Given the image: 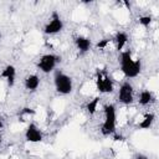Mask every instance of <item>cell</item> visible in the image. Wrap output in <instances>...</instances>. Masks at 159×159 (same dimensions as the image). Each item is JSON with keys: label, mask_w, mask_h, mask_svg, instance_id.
<instances>
[{"label": "cell", "mask_w": 159, "mask_h": 159, "mask_svg": "<svg viewBox=\"0 0 159 159\" xmlns=\"http://www.w3.org/2000/svg\"><path fill=\"white\" fill-rule=\"evenodd\" d=\"M120 71L125 77L133 78L140 73V60H133L130 51H123L120 55Z\"/></svg>", "instance_id": "6da1fadb"}, {"label": "cell", "mask_w": 159, "mask_h": 159, "mask_svg": "<svg viewBox=\"0 0 159 159\" xmlns=\"http://www.w3.org/2000/svg\"><path fill=\"white\" fill-rule=\"evenodd\" d=\"M101 132L103 135H111L116 132V107L113 104L104 107V122Z\"/></svg>", "instance_id": "7a4b0ae2"}, {"label": "cell", "mask_w": 159, "mask_h": 159, "mask_svg": "<svg viewBox=\"0 0 159 159\" xmlns=\"http://www.w3.org/2000/svg\"><path fill=\"white\" fill-rule=\"evenodd\" d=\"M55 87L60 94H68L72 92V80L62 72H56L55 75Z\"/></svg>", "instance_id": "3957f363"}, {"label": "cell", "mask_w": 159, "mask_h": 159, "mask_svg": "<svg viewBox=\"0 0 159 159\" xmlns=\"http://www.w3.org/2000/svg\"><path fill=\"white\" fill-rule=\"evenodd\" d=\"M96 84H97L98 91L102 92V93H111V92H113L112 78L107 75L106 71H97Z\"/></svg>", "instance_id": "277c9868"}, {"label": "cell", "mask_w": 159, "mask_h": 159, "mask_svg": "<svg viewBox=\"0 0 159 159\" xmlns=\"http://www.w3.org/2000/svg\"><path fill=\"white\" fill-rule=\"evenodd\" d=\"M60 61H61V58H60L58 56L52 55V53H47V55L41 56V58H40V61H39L37 66H39V68H40L42 72L50 73L51 71H53V68L56 67L57 62H60Z\"/></svg>", "instance_id": "5b68a950"}, {"label": "cell", "mask_w": 159, "mask_h": 159, "mask_svg": "<svg viewBox=\"0 0 159 159\" xmlns=\"http://www.w3.org/2000/svg\"><path fill=\"white\" fill-rule=\"evenodd\" d=\"M118 99L120 103L123 104H130L134 99V96H133V87L129 82H124L120 88H119V92H118Z\"/></svg>", "instance_id": "8992f818"}, {"label": "cell", "mask_w": 159, "mask_h": 159, "mask_svg": "<svg viewBox=\"0 0 159 159\" xmlns=\"http://www.w3.org/2000/svg\"><path fill=\"white\" fill-rule=\"evenodd\" d=\"M62 27H63L62 20L60 19V16H58L57 12H53L51 21L45 26L43 32H45L46 35H55V34H58V32L62 30Z\"/></svg>", "instance_id": "52a82bcc"}, {"label": "cell", "mask_w": 159, "mask_h": 159, "mask_svg": "<svg viewBox=\"0 0 159 159\" xmlns=\"http://www.w3.org/2000/svg\"><path fill=\"white\" fill-rule=\"evenodd\" d=\"M25 138L30 143H39L42 140V133L40 132V129L37 128V125L35 123H30L26 129Z\"/></svg>", "instance_id": "ba28073f"}, {"label": "cell", "mask_w": 159, "mask_h": 159, "mask_svg": "<svg viewBox=\"0 0 159 159\" xmlns=\"http://www.w3.org/2000/svg\"><path fill=\"white\" fill-rule=\"evenodd\" d=\"M2 78H5L6 80V82H7V84L9 86H14V82H15V76H16V70H15V67L14 66H11V65H9V66H6L4 70H2V72H1V75H0Z\"/></svg>", "instance_id": "9c48e42d"}, {"label": "cell", "mask_w": 159, "mask_h": 159, "mask_svg": "<svg viewBox=\"0 0 159 159\" xmlns=\"http://www.w3.org/2000/svg\"><path fill=\"white\" fill-rule=\"evenodd\" d=\"M39 84H40V78H39V76H36V75H30V76H27V77L25 78V87H26V89H29V91H35V89H37Z\"/></svg>", "instance_id": "30bf717a"}, {"label": "cell", "mask_w": 159, "mask_h": 159, "mask_svg": "<svg viewBox=\"0 0 159 159\" xmlns=\"http://www.w3.org/2000/svg\"><path fill=\"white\" fill-rule=\"evenodd\" d=\"M75 42H76L77 48H78L80 51H82V52L88 51L89 47H91V40H89L88 37H84V36H78V37H76Z\"/></svg>", "instance_id": "8fae6325"}, {"label": "cell", "mask_w": 159, "mask_h": 159, "mask_svg": "<svg viewBox=\"0 0 159 159\" xmlns=\"http://www.w3.org/2000/svg\"><path fill=\"white\" fill-rule=\"evenodd\" d=\"M127 40H128L127 34L120 32V31L116 34L114 42H116V46H117V50H118V51H122V50H123V47H124L125 43H127Z\"/></svg>", "instance_id": "7c38bea8"}, {"label": "cell", "mask_w": 159, "mask_h": 159, "mask_svg": "<svg viewBox=\"0 0 159 159\" xmlns=\"http://www.w3.org/2000/svg\"><path fill=\"white\" fill-rule=\"evenodd\" d=\"M153 122H154V114L153 113H147L144 116V118L142 119V122L138 124V127L140 129H149L152 127Z\"/></svg>", "instance_id": "4fadbf2b"}, {"label": "cell", "mask_w": 159, "mask_h": 159, "mask_svg": "<svg viewBox=\"0 0 159 159\" xmlns=\"http://www.w3.org/2000/svg\"><path fill=\"white\" fill-rule=\"evenodd\" d=\"M138 101H139V103L142 106H147L153 101V93L150 91H148V89L142 91L140 94H139V99Z\"/></svg>", "instance_id": "5bb4252c"}, {"label": "cell", "mask_w": 159, "mask_h": 159, "mask_svg": "<svg viewBox=\"0 0 159 159\" xmlns=\"http://www.w3.org/2000/svg\"><path fill=\"white\" fill-rule=\"evenodd\" d=\"M99 99H101L99 97H94L91 102H88V103H87L86 109H87V112H88L89 114H94V113H96V111H97V104H98Z\"/></svg>", "instance_id": "9a60e30c"}, {"label": "cell", "mask_w": 159, "mask_h": 159, "mask_svg": "<svg viewBox=\"0 0 159 159\" xmlns=\"http://www.w3.org/2000/svg\"><path fill=\"white\" fill-rule=\"evenodd\" d=\"M152 20H153L152 16H142V17H139V24L144 27H148L152 24Z\"/></svg>", "instance_id": "2e32d148"}, {"label": "cell", "mask_w": 159, "mask_h": 159, "mask_svg": "<svg viewBox=\"0 0 159 159\" xmlns=\"http://www.w3.org/2000/svg\"><path fill=\"white\" fill-rule=\"evenodd\" d=\"M36 112H35V109H32V108H29V107H25V108H22L21 109V116H34Z\"/></svg>", "instance_id": "e0dca14e"}, {"label": "cell", "mask_w": 159, "mask_h": 159, "mask_svg": "<svg viewBox=\"0 0 159 159\" xmlns=\"http://www.w3.org/2000/svg\"><path fill=\"white\" fill-rule=\"evenodd\" d=\"M108 42H109V41H108L107 39H103V40H101V41L97 42L96 47H97V48H101V50H102V48H106L107 45H108Z\"/></svg>", "instance_id": "ac0fdd59"}, {"label": "cell", "mask_w": 159, "mask_h": 159, "mask_svg": "<svg viewBox=\"0 0 159 159\" xmlns=\"http://www.w3.org/2000/svg\"><path fill=\"white\" fill-rule=\"evenodd\" d=\"M114 139H116V140H123V137H120V135H116Z\"/></svg>", "instance_id": "d6986e66"}, {"label": "cell", "mask_w": 159, "mask_h": 159, "mask_svg": "<svg viewBox=\"0 0 159 159\" xmlns=\"http://www.w3.org/2000/svg\"><path fill=\"white\" fill-rule=\"evenodd\" d=\"M137 159H147V158H145L144 155H138V157H137Z\"/></svg>", "instance_id": "ffe728a7"}, {"label": "cell", "mask_w": 159, "mask_h": 159, "mask_svg": "<svg viewBox=\"0 0 159 159\" xmlns=\"http://www.w3.org/2000/svg\"><path fill=\"white\" fill-rule=\"evenodd\" d=\"M1 128H2V122L0 120V129H1Z\"/></svg>", "instance_id": "44dd1931"}, {"label": "cell", "mask_w": 159, "mask_h": 159, "mask_svg": "<svg viewBox=\"0 0 159 159\" xmlns=\"http://www.w3.org/2000/svg\"><path fill=\"white\" fill-rule=\"evenodd\" d=\"M1 142H2V138H1V135H0V144H1Z\"/></svg>", "instance_id": "7402d4cb"}, {"label": "cell", "mask_w": 159, "mask_h": 159, "mask_svg": "<svg viewBox=\"0 0 159 159\" xmlns=\"http://www.w3.org/2000/svg\"><path fill=\"white\" fill-rule=\"evenodd\" d=\"M0 39H1V35H0Z\"/></svg>", "instance_id": "603a6c76"}]
</instances>
